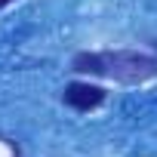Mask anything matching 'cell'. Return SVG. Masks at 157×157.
I'll return each instance as SVG.
<instances>
[{
	"instance_id": "obj_1",
	"label": "cell",
	"mask_w": 157,
	"mask_h": 157,
	"mask_svg": "<svg viewBox=\"0 0 157 157\" xmlns=\"http://www.w3.org/2000/svg\"><path fill=\"white\" fill-rule=\"evenodd\" d=\"M71 68L80 74L111 77L117 83H145L157 77V59L139 49H108V52H77Z\"/></svg>"
},
{
	"instance_id": "obj_2",
	"label": "cell",
	"mask_w": 157,
	"mask_h": 157,
	"mask_svg": "<svg viewBox=\"0 0 157 157\" xmlns=\"http://www.w3.org/2000/svg\"><path fill=\"white\" fill-rule=\"evenodd\" d=\"M65 105H71L74 111H93L105 102V90L96 83H68L62 93Z\"/></svg>"
},
{
	"instance_id": "obj_3",
	"label": "cell",
	"mask_w": 157,
	"mask_h": 157,
	"mask_svg": "<svg viewBox=\"0 0 157 157\" xmlns=\"http://www.w3.org/2000/svg\"><path fill=\"white\" fill-rule=\"evenodd\" d=\"M6 3H13V0H0V10H3V6H6Z\"/></svg>"
}]
</instances>
